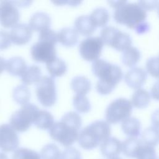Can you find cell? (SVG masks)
<instances>
[{"instance_id":"1","label":"cell","mask_w":159,"mask_h":159,"mask_svg":"<svg viewBox=\"0 0 159 159\" xmlns=\"http://www.w3.org/2000/svg\"><path fill=\"white\" fill-rule=\"evenodd\" d=\"M114 9L113 17L116 22L134 29L138 34L147 32L150 25L146 21L147 11L138 2H128L125 1H111L108 2Z\"/></svg>"},{"instance_id":"2","label":"cell","mask_w":159,"mask_h":159,"mask_svg":"<svg viewBox=\"0 0 159 159\" xmlns=\"http://www.w3.org/2000/svg\"><path fill=\"white\" fill-rule=\"evenodd\" d=\"M81 124V116L76 112L69 111L53 124L49 130L50 136L63 146L71 147L78 140Z\"/></svg>"},{"instance_id":"3","label":"cell","mask_w":159,"mask_h":159,"mask_svg":"<svg viewBox=\"0 0 159 159\" xmlns=\"http://www.w3.org/2000/svg\"><path fill=\"white\" fill-rule=\"evenodd\" d=\"M91 70L94 75L99 79L96 89L101 95L111 93L123 77V72L119 66L103 59L93 61Z\"/></svg>"},{"instance_id":"4","label":"cell","mask_w":159,"mask_h":159,"mask_svg":"<svg viewBox=\"0 0 159 159\" xmlns=\"http://www.w3.org/2000/svg\"><path fill=\"white\" fill-rule=\"evenodd\" d=\"M110 135V124L106 120H98L80 130L78 142L82 148L91 150L100 145Z\"/></svg>"},{"instance_id":"5","label":"cell","mask_w":159,"mask_h":159,"mask_svg":"<svg viewBox=\"0 0 159 159\" xmlns=\"http://www.w3.org/2000/svg\"><path fill=\"white\" fill-rule=\"evenodd\" d=\"M58 42L57 33L48 29L39 32L38 41L30 48L32 59L40 63H48L57 58L56 43Z\"/></svg>"},{"instance_id":"6","label":"cell","mask_w":159,"mask_h":159,"mask_svg":"<svg viewBox=\"0 0 159 159\" xmlns=\"http://www.w3.org/2000/svg\"><path fill=\"white\" fill-rule=\"evenodd\" d=\"M39 111V107L34 104L27 103L23 105L12 114L9 125L16 132H25L34 124Z\"/></svg>"},{"instance_id":"7","label":"cell","mask_w":159,"mask_h":159,"mask_svg":"<svg viewBox=\"0 0 159 159\" xmlns=\"http://www.w3.org/2000/svg\"><path fill=\"white\" fill-rule=\"evenodd\" d=\"M100 37L106 44L119 52H124L131 46L132 40L130 35L113 26H106L100 32Z\"/></svg>"},{"instance_id":"8","label":"cell","mask_w":159,"mask_h":159,"mask_svg":"<svg viewBox=\"0 0 159 159\" xmlns=\"http://www.w3.org/2000/svg\"><path fill=\"white\" fill-rule=\"evenodd\" d=\"M132 102L124 98L112 101L105 111V118L109 124H117L130 117L132 112Z\"/></svg>"},{"instance_id":"9","label":"cell","mask_w":159,"mask_h":159,"mask_svg":"<svg viewBox=\"0 0 159 159\" xmlns=\"http://www.w3.org/2000/svg\"><path fill=\"white\" fill-rule=\"evenodd\" d=\"M35 93L37 99L44 107L53 106L57 99L56 84L54 78L42 76L35 84Z\"/></svg>"},{"instance_id":"10","label":"cell","mask_w":159,"mask_h":159,"mask_svg":"<svg viewBox=\"0 0 159 159\" xmlns=\"http://www.w3.org/2000/svg\"><path fill=\"white\" fill-rule=\"evenodd\" d=\"M104 43L100 37H89L80 43L79 52L81 57L88 61H94L101 55Z\"/></svg>"},{"instance_id":"11","label":"cell","mask_w":159,"mask_h":159,"mask_svg":"<svg viewBox=\"0 0 159 159\" xmlns=\"http://www.w3.org/2000/svg\"><path fill=\"white\" fill-rule=\"evenodd\" d=\"M19 18V11L14 1H0V24L3 27H13L18 24Z\"/></svg>"},{"instance_id":"12","label":"cell","mask_w":159,"mask_h":159,"mask_svg":"<svg viewBox=\"0 0 159 159\" xmlns=\"http://www.w3.org/2000/svg\"><path fill=\"white\" fill-rule=\"evenodd\" d=\"M19 139L16 131L7 124L0 125V149L4 152H15L19 147Z\"/></svg>"},{"instance_id":"13","label":"cell","mask_w":159,"mask_h":159,"mask_svg":"<svg viewBox=\"0 0 159 159\" xmlns=\"http://www.w3.org/2000/svg\"><path fill=\"white\" fill-rule=\"evenodd\" d=\"M11 42L17 45L27 43L31 39L32 30L26 24H17L9 32Z\"/></svg>"},{"instance_id":"14","label":"cell","mask_w":159,"mask_h":159,"mask_svg":"<svg viewBox=\"0 0 159 159\" xmlns=\"http://www.w3.org/2000/svg\"><path fill=\"white\" fill-rule=\"evenodd\" d=\"M147 78V73L142 68L134 67L128 70L124 76V81L128 86L138 89L144 84Z\"/></svg>"},{"instance_id":"15","label":"cell","mask_w":159,"mask_h":159,"mask_svg":"<svg viewBox=\"0 0 159 159\" xmlns=\"http://www.w3.org/2000/svg\"><path fill=\"white\" fill-rule=\"evenodd\" d=\"M100 151L108 159L118 157L122 151V143L116 137H110L100 145Z\"/></svg>"},{"instance_id":"16","label":"cell","mask_w":159,"mask_h":159,"mask_svg":"<svg viewBox=\"0 0 159 159\" xmlns=\"http://www.w3.org/2000/svg\"><path fill=\"white\" fill-rule=\"evenodd\" d=\"M51 25V17L45 12H37L30 17L29 26L32 31L41 32L50 29Z\"/></svg>"},{"instance_id":"17","label":"cell","mask_w":159,"mask_h":159,"mask_svg":"<svg viewBox=\"0 0 159 159\" xmlns=\"http://www.w3.org/2000/svg\"><path fill=\"white\" fill-rule=\"evenodd\" d=\"M78 38V33L73 28L64 27L57 32L58 42L66 47H72L76 45Z\"/></svg>"},{"instance_id":"18","label":"cell","mask_w":159,"mask_h":159,"mask_svg":"<svg viewBox=\"0 0 159 159\" xmlns=\"http://www.w3.org/2000/svg\"><path fill=\"white\" fill-rule=\"evenodd\" d=\"M75 29L83 36H89L96 30V27L92 22L89 16L82 15L78 16L74 22Z\"/></svg>"},{"instance_id":"19","label":"cell","mask_w":159,"mask_h":159,"mask_svg":"<svg viewBox=\"0 0 159 159\" xmlns=\"http://www.w3.org/2000/svg\"><path fill=\"white\" fill-rule=\"evenodd\" d=\"M27 66L25 60L19 56L10 58L6 61V70L12 76H21L27 69Z\"/></svg>"},{"instance_id":"20","label":"cell","mask_w":159,"mask_h":159,"mask_svg":"<svg viewBox=\"0 0 159 159\" xmlns=\"http://www.w3.org/2000/svg\"><path fill=\"white\" fill-rule=\"evenodd\" d=\"M121 128L129 137L137 138L140 135L141 123L135 117H129L122 122Z\"/></svg>"},{"instance_id":"21","label":"cell","mask_w":159,"mask_h":159,"mask_svg":"<svg viewBox=\"0 0 159 159\" xmlns=\"http://www.w3.org/2000/svg\"><path fill=\"white\" fill-rule=\"evenodd\" d=\"M71 88L76 94L85 95L91 89L90 80L86 77L81 75L76 76L71 81Z\"/></svg>"},{"instance_id":"22","label":"cell","mask_w":159,"mask_h":159,"mask_svg":"<svg viewBox=\"0 0 159 159\" xmlns=\"http://www.w3.org/2000/svg\"><path fill=\"white\" fill-rule=\"evenodd\" d=\"M41 69L39 66L32 65L27 66L20 76V80L24 85H30L37 83L42 78Z\"/></svg>"},{"instance_id":"23","label":"cell","mask_w":159,"mask_h":159,"mask_svg":"<svg viewBox=\"0 0 159 159\" xmlns=\"http://www.w3.org/2000/svg\"><path fill=\"white\" fill-rule=\"evenodd\" d=\"M48 72L52 78L60 77L65 74L67 70L66 63L62 59L57 57L46 63Z\"/></svg>"},{"instance_id":"24","label":"cell","mask_w":159,"mask_h":159,"mask_svg":"<svg viewBox=\"0 0 159 159\" xmlns=\"http://www.w3.org/2000/svg\"><path fill=\"white\" fill-rule=\"evenodd\" d=\"M89 17L96 28L104 27L109 20V13L106 8L99 7L91 12Z\"/></svg>"},{"instance_id":"25","label":"cell","mask_w":159,"mask_h":159,"mask_svg":"<svg viewBox=\"0 0 159 159\" xmlns=\"http://www.w3.org/2000/svg\"><path fill=\"white\" fill-rule=\"evenodd\" d=\"M150 93L142 88L136 89L132 96V104L136 108L147 107L150 102Z\"/></svg>"},{"instance_id":"26","label":"cell","mask_w":159,"mask_h":159,"mask_svg":"<svg viewBox=\"0 0 159 159\" xmlns=\"http://www.w3.org/2000/svg\"><path fill=\"white\" fill-rule=\"evenodd\" d=\"M54 118L52 114L45 110H39L34 124L42 130H50L54 124Z\"/></svg>"},{"instance_id":"27","label":"cell","mask_w":159,"mask_h":159,"mask_svg":"<svg viewBox=\"0 0 159 159\" xmlns=\"http://www.w3.org/2000/svg\"><path fill=\"white\" fill-rule=\"evenodd\" d=\"M141 57L139 50L134 46H130L125 50L122 54V61L128 67H134L140 60Z\"/></svg>"},{"instance_id":"28","label":"cell","mask_w":159,"mask_h":159,"mask_svg":"<svg viewBox=\"0 0 159 159\" xmlns=\"http://www.w3.org/2000/svg\"><path fill=\"white\" fill-rule=\"evenodd\" d=\"M142 143V140L138 138H127L122 142L124 155L129 158H135L136 153Z\"/></svg>"},{"instance_id":"29","label":"cell","mask_w":159,"mask_h":159,"mask_svg":"<svg viewBox=\"0 0 159 159\" xmlns=\"http://www.w3.org/2000/svg\"><path fill=\"white\" fill-rule=\"evenodd\" d=\"M141 140L147 145L156 147L159 144V128L154 126L146 128L141 135Z\"/></svg>"},{"instance_id":"30","label":"cell","mask_w":159,"mask_h":159,"mask_svg":"<svg viewBox=\"0 0 159 159\" xmlns=\"http://www.w3.org/2000/svg\"><path fill=\"white\" fill-rule=\"evenodd\" d=\"M31 93L26 85L20 84L16 86L12 91L14 100L20 105H25L29 103Z\"/></svg>"},{"instance_id":"31","label":"cell","mask_w":159,"mask_h":159,"mask_svg":"<svg viewBox=\"0 0 159 159\" xmlns=\"http://www.w3.org/2000/svg\"><path fill=\"white\" fill-rule=\"evenodd\" d=\"M73 105L80 113H87L91 109V103L85 95L76 94L73 99Z\"/></svg>"},{"instance_id":"32","label":"cell","mask_w":159,"mask_h":159,"mask_svg":"<svg viewBox=\"0 0 159 159\" xmlns=\"http://www.w3.org/2000/svg\"><path fill=\"white\" fill-rule=\"evenodd\" d=\"M61 151L55 143H48L43 147L40 152L42 159H60Z\"/></svg>"},{"instance_id":"33","label":"cell","mask_w":159,"mask_h":159,"mask_svg":"<svg viewBox=\"0 0 159 159\" xmlns=\"http://www.w3.org/2000/svg\"><path fill=\"white\" fill-rule=\"evenodd\" d=\"M12 159H41V157L35 150L27 148H19L14 152Z\"/></svg>"},{"instance_id":"34","label":"cell","mask_w":159,"mask_h":159,"mask_svg":"<svg viewBox=\"0 0 159 159\" xmlns=\"http://www.w3.org/2000/svg\"><path fill=\"white\" fill-rule=\"evenodd\" d=\"M136 159H157L154 147L147 145L143 142L140 146L135 156Z\"/></svg>"},{"instance_id":"35","label":"cell","mask_w":159,"mask_h":159,"mask_svg":"<svg viewBox=\"0 0 159 159\" xmlns=\"http://www.w3.org/2000/svg\"><path fill=\"white\" fill-rule=\"evenodd\" d=\"M147 72L153 77L159 79V55L157 57H152L146 61Z\"/></svg>"},{"instance_id":"36","label":"cell","mask_w":159,"mask_h":159,"mask_svg":"<svg viewBox=\"0 0 159 159\" xmlns=\"http://www.w3.org/2000/svg\"><path fill=\"white\" fill-rule=\"evenodd\" d=\"M11 42L9 32L4 30H0V50L7 48L10 47Z\"/></svg>"},{"instance_id":"37","label":"cell","mask_w":159,"mask_h":159,"mask_svg":"<svg viewBox=\"0 0 159 159\" xmlns=\"http://www.w3.org/2000/svg\"><path fill=\"white\" fill-rule=\"evenodd\" d=\"M159 1H139L138 3L139 5L146 11H152L156 8L158 6Z\"/></svg>"},{"instance_id":"38","label":"cell","mask_w":159,"mask_h":159,"mask_svg":"<svg viewBox=\"0 0 159 159\" xmlns=\"http://www.w3.org/2000/svg\"><path fill=\"white\" fill-rule=\"evenodd\" d=\"M150 95L155 100L159 101V80L153 84L150 91Z\"/></svg>"},{"instance_id":"39","label":"cell","mask_w":159,"mask_h":159,"mask_svg":"<svg viewBox=\"0 0 159 159\" xmlns=\"http://www.w3.org/2000/svg\"><path fill=\"white\" fill-rule=\"evenodd\" d=\"M151 121L153 126L159 128V109L155 110L152 114Z\"/></svg>"},{"instance_id":"40","label":"cell","mask_w":159,"mask_h":159,"mask_svg":"<svg viewBox=\"0 0 159 159\" xmlns=\"http://www.w3.org/2000/svg\"><path fill=\"white\" fill-rule=\"evenodd\" d=\"M53 3L57 4V5H65V4H68L70 6H76L81 3L80 1H53Z\"/></svg>"},{"instance_id":"41","label":"cell","mask_w":159,"mask_h":159,"mask_svg":"<svg viewBox=\"0 0 159 159\" xmlns=\"http://www.w3.org/2000/svg\"><path fill=\"white\" fill-rule=\"evenodd\" d=\"M6 61L5 59L0 56V74L4 71V69L6 68Z\"/></svg>"},{"instance_id":"42","label":"cell","mask_w":159,"mask_h":159,"mask_svg":"<svg viewBox=\"0 0 159 159\" xmlns=\"http://www.w3.org/2000/svg\"><path fill=\"white\" fill-rule=\"evenodd\" d=\"M0 159H8V157L3 152H0Z\"/></svg>"},{"instance_id":"43","label":"cell","mask_w":159,"mask_h":159,"mask_svg":"<svg viewBox=\"0 0 159 159\" xmlns=\"http://www.w3.org/2000/svg\"><path fill=\"white\" fill-rule=\"evenodd\" d=\"M157 13H158V16H159V2H158V6H157Z\"/></svg>"},{"instance_id":"44","label":"cell","mask_w":159,"mask_h":159,"mask_svg":"<svg viewBox=\"0 0 159 159\" xmlns=\"http://www.w3.org/2000/svg\"><path fill=\"white\" fill-rule=\"evenodd\" d=\"M109 159H122L120 157H116V158H109Z\"/></svg>"},{"instance_id":"45","label":"cell","mask_w":159,"mask_h":159,"mask_svg":"<svg viewBox=\"0 0 159 159\" xmlns=\"http://www.w3.org/2000/svg\"><path fill=\"white\" fill-rule=\"evenodd\" d=\"M73 159H81V157H77L75 158H73Z\"/></svg>"},{"instance_id":"46","label":"cell","mask_w":159,"mask_h":159,"mask_svg":"<svg viewBox=\"0 0 159 159\" xmlns=\"http://www.w3.org/2000/svg\"><path fill=\"white\" fill-rule=\"evenodd\" d=\"M157 159H159V158H157Z\"/></svg>"}]
</instances>
